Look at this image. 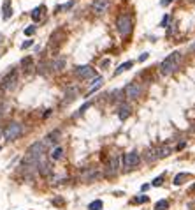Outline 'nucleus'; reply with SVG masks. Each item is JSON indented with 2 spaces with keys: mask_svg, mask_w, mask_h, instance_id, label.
<instances>
[{
  "mask_svg": "<svg viewBox=\"0 0 195 210\" xmlns=\"http://www.w3.org/2000/svg\"><path fill=\"white\" fill-rule=\"evenodd\" d=\"M167 208H169V201L165 200H160L155 203V210H167Z\"/></svg>",
  "mask_w": 195,
  "mask_h": 210,
  "instance_id": "393cba45",
  "label": "nucleus"
},
{
  "mask_svg": "<svg viewBox=\"0 0 195 210\" xmlns=\"http://www.w3.org/2000/svg\"><path fill=\"white\" fill-rule=\"evenodd\" d=\"M58 139H60V131H53V133H49L48 136L44 138V141H42V145H44V148H48L49 145L56 143Z\"/></svg>",
  "mask_w": 195,
  "mask_h": 210,
  "instance_id": "4468645a",
  "label": "nucleus"
},
{
  "mask_svg": "<svg viewBox=\"0 0 195 210\" xmlns=\"http://www.w3.org/2000/svg\"><path fill=\"white\" fill-rule=\"evenodd\" d=\"M172 154V148L169 145H162V147H156L155 148V157L156 159H164V157H169Z\"/></svg>",
  "mask_w": 195,
  "mask_h": 210,
  "instance_id": "ddd939ff",
  "label": "nucleus"
},
{
  "mask_svg": "<svg viewBox=\"0 0 195 210\" xmlns=\"http://www.w3.org/2000/svg\"><path fill=\"white\" fill-rule=\"evenodd\" d=\"M148 201V196H139V198H134L132 203H146Z\"/></svg>",
  "mask_w": 195,
  "mask_h": 210,
  "instance_id": "c756f323",
  "label": "nucleus"
},
{
  "mask_svg": "<svg viewBox=\"0 0 195 210\" xmlns=\"http://www.w3.org/2000/svg\"><path fill=\"white\" fill-rule=\"evenodd\" d=\"M74 74H76L77 78H81V80H88V78H93V76H95V71H93L90 65H79V67H76Z\"/></svg>",
  "mask_w": 195,
  "mask_h": 210,
  "instance_id": "6e6552de",
  "label": "nucleus"
},
{
  "mask_svg": "<svg viewBox=\"0 0 195 210\" xmlns=\"http://www.w3.org/2000/svg\"><path fill=\"white\" fill-rule=\"evenodd\" d=\"M190 2H195V0H190Z\"/></svg>",
  "mask_w": 195,
  "mask_h": 210,
  "instance_id": "a19ab883",
  "label": "nucleus"
},
{
  "mask_svg": "<svg viewBox=\"0 0 195 210\" xmlns=\"http://www.w3.org/2000/svg\"><path fill=\"white\" fill-rule=\"evenodd\" d=\"M16 83H18V71H16V69H11V71L2 78L0 87H2L4 92H11V90L16 88Z\"/></svg>",
  "mask_w": 195,
  "mask_h": 210,
  "instance_id": "20e7f679",
  "label": "nucleus"
},
{
  "mask_svg": "<svg viewBox=\"0 0 195 210\" xmlns=\"http://www.w3.org/2000/svg\"><path fill=\"white\" fill-rule=\"evenodd\" d=\"M49 67H51L53 71H63V67H65V58H63V57L55 58L53 62L49 64Z\"/></svg>",
  "mask_w": 195,
  "mask_h": 210,
  "instance_id": "2eb2a0df",
  "label": "nucleus"
},
{
  "mask_svg": "<svg viewBox=\"0 0 195 210\" xmlns=\"http://www.w3.org/2000/svg\"><path fill=\"white\" fill-rule=\"evenodd\" d=\"M19 134H21V125H19L18 122H11V124L4 129V138L7 139V141H14V139H18Z\"/></svg>",
  "mask_w": 195,
  "mask_h": 210,
  "instance_id": "39448f33",
  "label": "nucleus"
},
{
  "mask_svg": "<svg viewBox=\"0 0 195 210\" xmlns=\"http://www.w3.org/2000/svg\"><path fill=\"white\" fill-rule=\"evenodd\" d=\"M44 150L46 148H44V145H42V141H35L32 147H28L27 154L23 157V168H27V170L37 168V161H39V157L44 154Z\"/></svg>",
  "mask_w": 195,
  "mask_h": 210,
  "instance_id": "f257e3e1",
  "label": "nucleus"
},
{
  "mask_svg": "<svg viewBox=\"0 0 195 210\" xmlns=\"http://www.w3.org/2000/svg\"><path fill=\"white\" fill-rule=\"evenodd\" d=\"M123 162H125V168H135L141 162V157H139L137 152H129L123 156Z\"/></svg>",
  "mask_w": 195,
  "mask_h": 210,
  "instance_id": "1a4fd4ad",
  "label": "nucleus"
},
{
  "mask_svg": "<svg viewBox=\"0 0 195 210\" xmlns=\"http://www.w3.org/2000/svg\"><path fill=\"white\" fill-rule=\"evenodd\" d=\"M21 67H23V71L30 72L32 69H34V58H32V57H25L21 60Z\"/></svg>",
  "mask_w": 195,
  "mask_h": 210,
  "instance_id": "f3484780",
  "label": "nucleus"
},
{
  "mask_svg": "<svg viewBox=\"0 0 195 210\" xmlns=\"http://www.w3.org/2000/svg\"><path fill=\"white\" fill-rule=\"evenodd\" d=\"M2 13H4V14H2V18H4V20H9L11 16H13V7H11L9 0H5V2H4V9H2Z\"/></svg>",
  "mask_w": 195,
  "mask_h": 210,
  "instance_id": "6ab92c4d",
  "label": "nucleus"
},
{
  "mask_svg": "<svg viewBox=\"0 0 195 210\" xmlns=\"http://www.w3.org/2000/svg\"><path fill=\"white\" fill-rule=\"evenodd\" d=\"M118 157L116 156H113L109 161H107V164H106V175L107 177H111V175H114L116 171H118Z\"/></svg>",
  "mask_w": 195,
  "mask_h": 210,
  "instance_id": "f8f14e48",
  "label": "nucleus"
},
{
  "mask_svg": "<svg viewBox=\"0 0 195 210\" xmlns=\"http://www.w3.org/2000/svg\"><path fill=\"white\" fill-rule=\"evenodd\" d=\"M146 159L148 161H155L156 157H155V150H148L146 152Z\"/></svg>",
  "mask_w": 195,
  "mask_h": 210,
  "instance_id": "7c9ffc66",
  "label": "nucleus"
},
{
  "mask_svg": "<svg viewBox=\"0 0 195 210\" xmlns=\"http://www.w3.org/2000/svg\"><path fill=\"white\" fill-rule=\"evenodd\" d=\"M30 46H32V41H25V43L21 44V48H23V49H27V48H30Z\"/></svg>",
  "mask_w": 195,
  "mask_h": 210,
  "instance_id": "473e14b6",
  "label": "nucleus"
},
{
  "mask_svg": "<svg viewBox=\"0 0 195 210\" xmlns=\"http://www.w3.org/2000/svg\"><path fill=\"white\" fill-rule=\"evenodd\" d=\"M2 39H4V36H2V34H0V43H2Z\"/></svg>",
  "mask_w": 195,
  "mask_h": 210,
  "instance_id": "ea45409f",
  "label": "nucleus"
},
{
  "mask_svg": "<svg viewBox=\"0 0 195 210\" xmlns=\"http://www.w3.org/2000/svg\"><path fill=\"white\" fill-rule=\"evenodd\" d=\"M190 51H192V53H195V43H193V44L190 46Z\"/></svg>",
  "mask_w": 195,
  "mask_h": 210,
  "instance_id": "58836bf2",
  "label": "nucleus"
},
{
  "mask_svg": "<svg viewBox=\"0 0 195 210\" xmlns=\"http://www.w3.org/2000/svg\"><path fill=\"white\" fill-rule=\"evenodd\" d=\"M148 57H150V55H148V53H142L141 57H139V60H141V62H144V60H146Z\"/></svg>",
  "mask_w": 195,
  "mask_h": 210,
  "instance_id": "f704fd0d",
  "label": "nucleus"
},
{
  "mask_svg": "<svg viewBox=\"0 0 195 210\" xmlns=\"http://www.w3.org/2000/svg\"><path fill=\"white\" fill-rule=\"evenodd\" d=\"M141 92H142V87L139 85V83H129L127 85V88H125V95L129 99H137L139 95H141Z\"/></svg>",
  "mask_w": 195,
  "mask_h": 210,
  "instance_id": "0eeeda50",
  "label": "nucleus"
},
{
  "mask_svg": "<svg viewBox=\"0 0 195 210\" xmlns=\"http://www.w3.org/2000/svg\"><path fill=\"white\" fill-rule=\"evenodd\" d=\"M49 156H51V159H53V161H60V159H62V156H63V148L62 147H55L53 150H51V154H49Z\"/></svg>",
  "mask_w": 195,
  "mask_h": 210,
  "instance_id": "aec40b11",
  "label": "nucleus"
},
{
  "mask_svg": "<svg viewBox=\"0 0 195 210\" xmlns=\"http://www.w3.org/2000/svg\"><path fill=\"white\" fill-rule=\"evenodd\" d=\"M107 7H109V0H95L92 5V11L95 14H102L107 11Z\"/></svg>",
  "mask_w": 195,
  "mask_h": 210,
  "instance_id": "9d476101",
  "label": "nucleus"
},
{
  "mask_svg": "<svg viewBox=\"0 0 195 210\" xmlns=\"http://www.w3.org/2000/svg\"><path fill=\"white\" fill-rule=\"evenodd\" d=\"M118 116H120V120H127L130 116V108L127 104H121L120 110H118Z\"/></svg>",
  "mask_w": 195,
  "mask_h": 210,
  "instance_id": "a211bd4d",
  "label": "nucleus"
},
{
  "mask_svg": "<svg viewBox=\"0 0 195 210\" xmlns=\"http://www.w3.org/2000/svg\"><path fill=\"white\" fill-rule=\"evenodd\" d=\"M102 83H104L102 76H95V78H93V81H92V87L88 88V94H86V95H92L97 88H100V87H102Z\"/></svg>",
  "mask_w": 195,
  "mask_h": 210,
  "instance_id": "dca6fc26",
  "label": "nucleus"
},
{
  "mask_svg": "<svg viewBox=\"0 0 195 210\" xmlns=\"http://www.w3.org/2000/svg\"><path fill=\"white\" fill-rule=\"evenodd\" d=\"M185 141H181V143H179V145H177V150H181V148H185Z\"/></svg>",
  "mask_w": 195,
  "mask_h": 210,
  "instance_id": "e433bc0d",
  "label": "nucleus"
},
{
  "mask_svg": "<svg viewBox=\"0 0 195 210\" xmlns=\"http://www.w3.org/2000/svg\"><path fill=\"white\" fill-rule=\"evenodd\" d=\"M98 171L95 170V168H86V170L83 171V175H81V179H83V182H93V180L98 179Z\"/></svg>",
  "mask_w": 195,
  "mask_h": 210,
  "instance_id": "9b49d317",
  "label": "nucleus"
},
{
  "mask_svg": "<svg viewBox=\"0 0 195 210\" xmlns=\"http://www.w3.org/2000/svg\"><path fill=\"white\" fill-rule=\"evenodd\" d=\"M37 170H39V173L42 175V177H49L51 171H53V168H51V164H49V161L46 159L44 154H42V156L39 157V161H37Z\"/></svg>",
  "mask_w": 195,
  "mask_h": 210,
  "instance_id": "423d86ee",
  "label": "nucleus"
},
{
  "mask_svg": "<svg viewBox=\"0 0 195 210\" xmlns=\"http://www.w3.org/2000/svg\"><path fill=\"white\" fill-rule=\"evenodd\" d=\"M76 92H77V90H76V88H69V92H67V95H65V103H63V104H67V103H71L72 99H74Z\"/></svg>",
  "mask_w": 195,
  "mask_h": 210,
  "instance_id": "bb28decb",
  "label": "nucleus"
},
{
  "mask_svg": "<svg viewBox=\"0 0 195 210\" xmlns=\"http://www.w3.org/2000/svg\"><path fill=\"white\" fill-rule=\"evenodd\" d=\"M132 65H134V62H132V60H129V62L121 64V65H120V67H118V69H116V71H114V76H118V74H121V72H125V71H127V69H130V67H132Z\"/></svg>",
  "mask_w": 195,
  "mask_h": 210,
  "instance_id": "412c9836",
  "label": "nucleus"
},
{
  "mask_svg": "<svg viewBox=\"0 0 195 210\" xmlns=\"http://www.w3.org/2000/svg\"><path fill=\"white\" fill-rule=\"evenodd\" d=\"M171 2H172V0H162L160 4H162V5H164V7H165V5H169V4H171Z\"/></svg>",
  "mask_w": 195,
  "mask_h": 210,
  "instance_id": "c9c22d12",
  "label": "nucleus"
},
{
  "mask_svg": "<svg viewBox=\"0 0 195 210\" xmlns=\"http://www.w3.org/2000/svg\"><path fill=\"white\" fill-rule=\"evenodd\" d=\"M179 60H181V53H179V51H174V53H171V55H169V57L164 60V62L160 64V72H162L164 76H167V74H172V72L177 69V65H179Z\"/></svg>",
  "mask_w": 195,
  "mask_h": 210,
  "instance_id": "f03ea898",
  "label": "nucleus"
},
{
  "mask_svg": "<svg viewBox=\"0 0 195 210\" xmlns=\"http://www.w3.org/2000/svg\"><path fill=\"white\" fill-rule=\"evenodd\" d=\"M102 207H104V203L100 200H95V201H92L88 205V210H102Z\"/></svg>",
  "mask_w": 195,
  "mask_h": 210,
  "instance_id": "5701e85b",
  "label": "nucleus"
},
{
  "mask_svg": "<svg viewBox=\"0 0 195 210\" xmlns=\"http://www.w3.org/2000/svg\"><path fill=\"white\" fill-rule=\"evenodd\" d=\"M116 30L120 36H129L130 32H132V18H130L129 14H120L118 20H116Z\"/></svg>",
  "mask_w": 195,
  "mask_h": 210,
  "instance_id": "7ed1b4c3",
  "label": "nucleus"
},
{
  "mask_svg": "<svg viewBox=\"0 0 195 210\" xmlns=\"http://www.w3.org/2000/svg\"><path fill=\"white\" fill-rule=\"evenodd\" d=\"M42 11H44V7H35V9L32 11V20H34V21H40V18H42Z\"/></svg>",
  "mask_w": 195,
  "mask_h": 210,
  "instance_id": "4be33fe9",
  "label": "nucleus"
},
{
  "mask_svg": "<svg viewBox=\"0 0 195 210\" xmlns=\"http://www.w3.org/2000/svg\"><path fill=\"white\" fill-rule=\"evenodd\" d=\"M48 67H49V64L42 62V64L39 65V72H40V74H46V72H48Z\"/></svg>",
  "mask_w": 195,
  "mask_h": 210,
  "instance_id": "c85d7f7f",
  "label": "nucleus"
},
{
  "mask_svg": "<svg viewBox=\"0 0 195 210\" xmlns=\"http://www.w3.org/2000/svg\"><path fill=\"white\" fill-rule=\"evenodd\" d=\"M72 7H74V0H71V2H67V4H63V5H58V7H56V13L69 11V9H72Z\"/></svg>",
  "mask_w": 195,
  "mask_h": 210,
  "instance_id": "b1692460",
  "label": "nucleus"
},
{
  "mask_svg": "<svg viewBox=\"0 0 195 210\" xmlns=\"http://www.w3.org/2000/svg\"><path fill=\"white\" fill-rule=\"evenodd\" d=\"M55 205H63V200H55Z\"/></svg>",
  "mask_w": 195,
  "mask_h": 210,
  "instance_id": "4c0bfd02",
  "label": "nucleus"
},
{
  "mask_svg": "<svg viewBox=\"0 0 195 210\" xmlns=\"http://www.w3.org/2000/svg\"><path fill=\"white\" fill-rule=\"evenodd\" d=\"M162 182H164V177H156V179L151 182V185H153V187H160V185H162Z\"/></svg>",
  "mask_w": 195,
  "mask_h": 210,
  "instance_id": "cd10ccee",
  "label": "nucleus"
},
{
  "mask_svg": "<svg viewBox=\"0 0 195 210\" xmlns=\"http://www.w3.org/2000/svg\"><path fill=\"white\" fill-rule=\"evenodd\" d=\"M167 21H169V16H165V18L162 20V23H160V27H165V25H167Z\"/></svg>",
  "mask_w": 195,
  "mask_h": 210,
  "instance_id": "72a5a7b5",
  "label": "nucleus"
},
{
  "mask_svg": "<svg viewBox=\"0 0 195 210\" xmlns=\"http://www.w3.org/2000/svg\"><path fill=\"white\" fill-rule=\"evenodd\" d=\"M186 179H188V175H186V173H177L176 179H174V184H176V185H181Z\"/></svg>",
  "mask_w": 195,
  "mask_h": 210,
  "instance_id": "a878e982",
  "label": "nucleus"
},
{
  "mask_svg": "<svg viewBox=\"0 0 195 210\" xmlns=\"http://www.w3.org/2000/svg\"><path fill=\"white\" fill-rule=\"evenodd\" d=\"M35 34V27H27L25 28V36H34Z\"/></svg>",
  "mask_w": 195,
  "mask_h": 210,
  "instance_id": "2f4dec72",
  "label": "nucleus"
}]
</instances>
